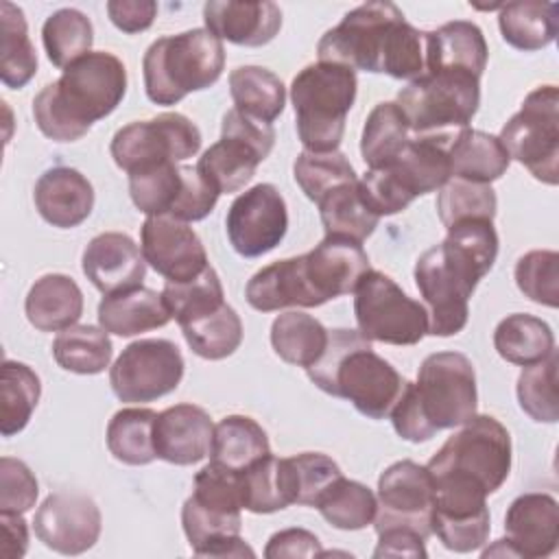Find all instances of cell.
<instances>
[{"label":"cell","instance_id":"1","mask_svg":"<svg viewBox=\"0 0 559 559\" xmlns=\"http://www.w3.org/2000/svg\"><path fill=\"white\" fill-rule=\"evenodd\" d=\"M498 258V234L489 218H467L448 227L443 242L415 262V284L428 312V334L454 336L467 325L469 297Z\"/></svg>","mask_w":559,"mask_h":559},{"label":"cell","instance_id":"2","mask_svg":"<svg viewBox=\"0 0 559 559\" xmlns=\"http://www.w3.org/2000/svg\"><path fill=\"white\" fill-rule=\"evenodd\" d=\"M319 61L341 63L393 79H417L426 68L424 31L404 20L393 2H365L330 28L317 44Z\"/></svg>","mask_w":559,"mask_h":559},{"label":"cell","instance_id":"3","mask_svg":"<svg viewBox=\"0 0 559 559\" xmlns=\"http://www.w3.org/2000/svg\"><path fill=\"white\" fill-rule=\"evenodd\" d=\"M127 92L124 63L105 50L87 52L70 63L59 81L48 83L33 98L39 131L55 142H74L92 124L109 116Z\"/></svg>","mask_w":559,"mask_h":559},{"label":"cell","instance_id":"4","mask_svg":"<svg viewBox=\"0 0 559 559\" xmlns=\"http://www.w3.org/2000/svg\"><path fill=\"white\" fill-rule=\"evenodd\" d=\"M476 404V373L469 358L459 352H437L424 358L417 382L406 380L389 417L402 439L421 443L439 430L472 419Z\"/></svg>","mask_w":559,"mask_h":559},{"label":"cell","instance_id":"5","mask_svg":"<svg viewBox=\"0 0 559 559\" xmlns=\"http://www.w3.org/2000/svg\"><path fill=\"white\" fill-rule=\"evenodd\" d=\"M306 371L321 391L352 402L369 419L389 417L406 384L397 369L373 352L371 341L347 328L328 330L323 354Z\"/></svg>","mask_w":559,"mask_h":559},{"label":"cell","instance_id":"6","mask_svg":"<svg viewBox=\"0 0 559 559\" xmlns=\"http://www.w3.org/2000/svg\"><path fill=\"white\" fill-rule=\"evenodd\" d=\"M435 493L463 500H487L511 472L509 430L491 415H474L428 461Z\"/></svg>","mask_w":559,"mask_h":559},{"label":"cell","instance_id":"7","mask_svg":"<svg viewBox=\"0 0 559 559\" xmlns=\"http://www.w3.org/2000/svg\"><path fill=\"white\" fill-rule=\"evenodd\" d=\"M240 472L210 461L194 476L192 496L181 507L183 533L197 557H253L240 537Z\"/></svg>","mask_w":559,"mask_h":559},{"label":"cell","instance_id":"8","mask_svg":"<svg viewBox=\"0 0 559 559\" xmlns=\"http://www.w3.org/2000/svg\"><path fill=\"white\" fill-rule=\"evenodd\" d=\"M225 68L223 41L207 28L155 39L142 59L144 90L155 105H177L214 85Z\"/></svg>","mask_w":559,"mask_h":559},{"label":"cell","instance_id":"9","mask_svg":"<svg viewBox=\"0 0 559 559\" xmlns=\"http://www.w3.org/2000/svg\"><path fill=\"white\" fill-rule=\"evenodd\" d=\"M356 72L341 63H310L290 85L297 135L306 151H336L356 98Z\"/></svg>","mask_w":559,"mask_h":559},{"label":"cell","instance_id":"10","mask_svg":"<svg viewBox=\"0 0 559 559\" xmlns=\"http://www.w3.org/2000/svg\"><path fill=\"white\" fill-rule=\"evenodd\" d=\"M445 138H411L400 155L382 166L369 168L360 183L365 203L373 214L391 216L406 210L417 197L439 190L450 175Z\"/></svg>","mask_w":559,"mask_h":559},{"label":"cell","instance_id":"11","mask_svg":"<svg viewBox=\"0 0 559 559\" xmlns=\"http://www.w3.org/2000/svg\"><path fill=\"white\" fill-rule=\"evenodd\" d=\"M480 105V79L459 70H432L397 92V107L419 138L454 135L472 122Z\"/></svg>","mask_w":559,"mask_h":559},{"label":"cell","instance_id":"12","mask_svg":"<svg viewBox=\"0 0 559 559\" xmlns=\"http://www.w3.org/2000/svg\"><path fill=\"white\" fill-rule=\"evenodd\" d=\"M498 140L509 157L548 186L559 181V90L539 85L522 103V109L509 118Z\"/></svg>","mask_w":559,"mask_h":559},{"label":"cell","instance_id":"13","mask_svg":"<svg viewBox=\"0 0 559 559\" xmlns=\"http://www.w3.org/2000/svg\"><path fill=\"white\" fill-rule=\"evenodd\" d=\"M358 332L367 341L417 345L428 334L426 308L411 299L389 275L369 269L354 290Z\"/></svg>","mask_w":559,"mask_h":559},{"label":"cell","instance_id":"14","mask_svg":"<svg viewBox=\"0 0 559 559\" xmlns=\"http://www.w3.org/2000/svg\"><path fill=\"white\" fill-rule=\"evenodd\" d=\"M273 144V124L229 109L223 116L221 140L199 157L197 170L218 194L238 192L253 179L258 164L269 157Z\"/></svg>","mask_w":559,"mask_h":559},{"label":"cell","instance_id":"15","mask_svg":"<svg viewBox=\"0 0 559 559\" xmlns=\"http://www.w3.org/2000/svg\"><path fill=\"white\" fill-rule=\"evenodd\" d=\"M201 131L183 114L168 111L138 120L116 131L111 157L124 173H135L162 162H183L199 153Z\"/></svg>","mask_w":559,"mask_h":559},{"label":"cell","instance_id":"16","mask_svg":"<svg viewBox=\"0 0 559 559\" xmlns=\"http://www.w3.org/2000/svg\"><path fill=\"white\" fill-rule=\"evenodd\" d=\"M183 356L168 338L129 343L109 369V384L120 402L144 404L173 393L183 378Z\"/></svg>","mask_w":559,"mask_h":559},{"label":"cell","instance_id":"17","mask_svg":"<svg viewBox=\"0 0 559 559\" xmlns=\"http://www.w3.org/2000/svg\"><path fill=\"white\" fill-rule=\"evenodd\" d=\"M432 509L435 480L426 465L404 459L380 474L376 533L406 528L428 539L432 535Z\"/></svg>","mask_w":559,"mask_h":559},{"label":"cell","instance_id":"18","mask_svg":"<svg viewBox=\"0 0 559 559\" xmlns=\"http://www.w3.org/2000/svg\"><path fill=\"white\" fill-rule=\"evenodd\" d=\"M227 238L242 258H260L273 251L286 236L288 212L273 183H258L234 199L225 216Z\"/></svg>","mask_w":559,"mask_h":559},{"label":"cell","instance_id":"19","mask_svg":"<svg viewBox=\"0 0 559 559\" xmlns=\"http://www.w3.org/2000/svg\"><path fill=\"white\" fill-rule=\"evenodd\" d=\"M103 518L96 502L76 491H55L35 511L33 528L37 539L55 552L81 555L100 535Z\"/></svg>","mask_w":559,"mask_h":559},{"label":"cell","instance_id":"20","mask_svg":"<svg viewBox=\"0 0 559 559\" xmlns=\"http://www.w3.org/2000/svg\"><path fill=\"white\" fill-rule=\"evenodd\" d=\"M504 539L483 550V557L511 555V557H550L559 544V504L550 493H522L504 515Z\"/></svg>","mask_w":559,"mask_h":559},{"label":"cell","instance_id":"21","mask_svg":"<svg viewBox=\"0 0 559 559\" xmlns=\"http://www.w3.org/2000/svg\"><path fill=\"white\" fill-rule=\"evenodd\" d=\"M142 255L166 282H188L201 275L207 264V253L197 231L168 214L146 216L142 231Z\"/></svg>","mask_w":559,"mask_h":559},{"label":"cell","instance_id":"22","mask_svg":"<svg viewBox=\"0 0 559 559\" xmlns=\"http://www.w3.org/2000/svg\"><path fill=\"white\" fill-rule=\"evenodd\" d=\"M301 258L306 280L317 299V306L354 293L360 277L371 269L362 242L338 236H325L312 251L304 253Z\"/></svg>","mask_w":559,"mask_h":559},{"label":"cell","instance_id":"23","mask_svg":"<svg viewBox=\"0 0 559 559\" xmlns=\"http://www.w3.org/2000/svg\"><path fill=\"white\" fill-rule=\"evenodd\" d=\"M83 273L103 295L142 286L146 260L131 236L105 231L94 236L83 251Z\"/></svg>","mask_w":559,"mask_h":559},{"label":"cell","instance_id":"24","mask_svg":"<svg viewBox=\"0 0 559 559\" xmlns=\"http://www.w3.org/2000/svg\"><path fill=\"white\" fill-rule=\"evenodd\" d=\"M214 424L194 404H175L157 413L153 443L157 459L173 465H194L210 454Z\"/></svg>","mask_w":559,"mask_h":559},{"label":"cell","instance_id":"25","mask_svg":"<svg viewBox=\"0 0 559 559\" xmlns=\"http://www.w3.org/2000/svg\"><path fill=\"white\" fill-rule=\"evenodd\" d=\"M205 28L221 41L258 48L269 44L282 28V11L275 2L210 0L203 4Z\"/></svg>","mask_w":559,"mask_h":559},{"label":"cell","instance_id":"26","mask_svg":"<svg viewBox=\"0 0 559 559\" xmlns=\"http://www.w3.org/2000/svg\"><path fill=\"white\" fill-rule=\"evenodd\" d=\"M33 201L39 216L52 227L81 225L94 207V188L85 175L70 166H55L39 175Z\"/></svg>","mask_w":559,"mask_h":559},{"label":"cell","instance_id":"27","mask_svg":"<svg viewBox=\"0 0 559 559\" xmlns=\"http://www.w3.org/2000/svg\"><path fill=\"white\" fill-rule=\"evenodd\" d=\"M426 70H459L483 76L487 66V41L474 22L454 20L437 31H424Z\"/></svg>","mask_w":559,"mask_h":559},{"label":"cell","instance_id":"28","mask_svg":"<svg viewBox=\"0 0 559 559\" xmlns=\"http://www.w3.org/2000/svg\"><path fill=\"white\" fill-rule=\"evenodd\" d=\"M247 304L260 312H273L280 308H317L314 295L308 286L304 258L277 260L260 269L245 288Z\"/></svg>","mask_w":559,"mask_h":559},{"label":"cell","instance_id":"29","mask_svg":"<svg viewBox=\"0 0 559 559\" xmlns=\"http://www.w3.org/2000/svg\"><path fill=\"white\" fill-rule=\"evenodd\" d=\"M24 310L31 325L39 332H61L81 319L83 293L70 275L48 273L31 286Z\"/></svg>","mask_w":559,"mask_h":559},{"label":"cell","instance_id":"30","mask_svg":"<svg viewBox=\"0 0 559 559\" xmlns=\"http://www.w3.org/2000/svg\"><path fill=\"white\" fill-rule=\"evenodd\" d=\"M170 319L162 293L144 286L105 295L98 304L100 328L116 336H135L140 332L164 328Z\"/></svg>","mask_w":559,"mask_h":559},{"label":"cell","instance_id":"31","mask_svg":"<svg viewBox=\"0 0 559 559\" xmlns=\"http://www.w3.org/2000/svg\"><path fill=\"white\" fill-rule=\"evenodd\" d=\"M448 159L452 177L474 183H491L500 179L511 164L498 135L469 127L454 135L448 146Z\"/></svg>","mask_w":559,"mask_h":559},{"label":"cell","instance_id":"32","mask_svg":"<svg viewBox=\"0 0 559 559\" xmlns=\"http://www.w3.org/2000/svg\"><path fill=\"white\" fill-rule=\"evenodd\" d=\"M271 454L264 428L247 415H227L214 426L210 461L242 472L262 456Z\"/></svg>","mask_w":559,"mask_h":559},{"label":"cell","instance_id":"33","mask_svg":"<svg viewBox=\"0 0 559 559\" xmlns=\"http://www.w3.org/2000/svg\"><path fill=\"white\" fill-rule=\"evenodd\" d=\"M498 26L502 39L524 52L542 50L555 41L559 17L555 2H509L500 7Z\"/></svg>","mask_w":559,"mask_h":559},{"label":"cell","instance_id":"34","mask_svg":"<svg viewBox=\"0 0 559 559\" xmlns=\"http://www.w3.org/2000/svg\"><path fill=\"white\" fill-rule=\"evenodd\" d=\"M493 347L507 362L528 367L555 352V334L539 317L515 312L496 325Z\"/></svg>","mask_w":559,"mask_h":559},{"label":"cell","instance_id":"35","mask_svg":"<svg viewBox=\"0 0 559 559\" xmlns=\"http://www.w3.org/2000/svg\"><path fill=\"white\" fill-rule=\"evenodd\" d=\"M234 109L271 124L286 105V90L277 74L260 66H240L229 72Z\"/></svg>","mask_w":559,"mask_h":559},{"label":"cell","instance_id":"36","mask_svg":"<svg viewBox=\"0 0 559 559\" xmlns=\"http://www.w3.org/2000/svg\"><path fill=\"white\" fill-rule=\"evenodd\" d=\"M317 207L321 214L325 236H338L362 242L373 234V229L380 223V216L373 214L365 203L358 179L328 192L317 203Z\"/></svg>","mask_w":559,"mask_h":559},{"label":"cell","instance_id":"37","mask_svg":"<svg viewBox=\"0 0 559 559\" xmlns=\"http://www.w3.org/2000/svg\"><path fill=\"white\" fill-rule=\"evenodd\" d=\"M242 509L251 513H275L293 502V487L286 459L262 456L240 472Z\"/></svg>","mask_w":559,"mask_h":559},{"label":"cell","instance_id":"38","mask_svg":"<svg viewBox=\"0 0 559 559\" xmlns=\"http://www.w3.org/2000/svg\"><path fill=\"white\" fill-rule=\"evenodd\" d=\"M0 79L7 87H24L37 72V55L24 13L13 2H0Z\"/></svg>","mask_w":559,"mask_h":559},{"label":"cell","instance_id":"39","mask_svg":"<svg viewBox=\"0 0 559 559\" xmlns=\"http://www.w3.org/2000/svg\"><path fill=\"white\" fill-rule=\"evenodd\" d=\"M489 507L437 502L432 509V533L448 550L472 552L487 544L489 537Z\"/></svg>","mask_w":559,"mask_h":559},{"label":"cell","instance_id":"40","mask_svg":"<svg viewBox=\"0 0 559 559\" xmlns=\"http://www.w3.org/2000/svg\"><path fill=\"white\" fill-rule=\"evenodd\" d=\"M271 345L275 354L297 367H310L328 345V330L306 312H284L271 325Z\"/></svg>","mask_w":559,"mask_h":559},{"label":"cell","instance_id":"41","mask_svg":"<svg viewBox=\"0 0 559 559\" xmlns=\"http://www.w3.org/2000/svg\"><path fill=\"white\" fill-rule=\"evenodd\" d=\"M411 140V127L397 103H378L362 127L360 155L369 168L391 164Z\"/></svg>","mask_w":559,"mask_h":559},{"label":"cell","instance_id":"42","mask_svg":"<svg viewBox=\"0 0 559 559\" xmlns=\"http://www.w3.org/2000/svg\"><path fill=\"white\" fill-rule=\"evenodd\" d=\"M39 376L24 362L4 360L0 376V432L13 437L22 432L39 402Z\"/></svg>","mask_w":559,"mask_h":559},{"label":"cell","instance_id":"43","mask_svg":"<svg viewBox=\"0 0 559 559\" xmlns=\"http://www.w3.org/2000/svg\"><path fill=\"white\" fill-rule=\"evenodd\" d=\"M186 188V166L162 162L129 175V194L133 205L146 216L173 214Z\"/></svg>","mask_w":559,"mask_h":559},{"label":"cell","instance_id":"44","mask_svg":"<svg viewBox=\"0 0 559 559\" xmlns=\"http://www.w3.org/2000/svg\"><path fill=\"white\" fill-rule=\"evenodd\" d=\"M114 347L103 328L72 325L57 334L52 341V356L66 371L94 376L109 367Z\"/></svg>","mask_w":559,"mask_h":559},{"label":"cell","instance_id":"45","mask_svg":"<svg viewBox=\"0 0 559 559\" xmlns=\"http://www.w3.org/2000/svg\"><path fill=\"white\" fill-rule=\"evenodd\" d=\"M157 413L151 408H122L107 424V448L127 465H146L157 459L153 426Z\"/></svg>","mask_w":559,"mask_h":559},{"label":"cell","instance_id":"46","mask_svg":"<svg viewBox=\"0 0 559 559\" xmlns=\"http://www.w3.org/2000/svg\"><path fill=\"white\" fill-rule=\"evenodd\" d=\"M181 332L190 349L207 360L227 358L242 343V321L227 304L183 323Z\"/></svg>","mask_w":559,"mask_h":559},{"label":"cell","instance_id":"47","mask_svg":"<svg viewBox=\"0 0 559 559\" xmlns=\"http://www.w3.org/2000/svg\"><path fill=\"white\" fill-rule=\"evenodd\" d=\"M317 509L323 520L334 528L360 531L373 522L378 511V498L367 485L341 476L319 498Z\"/></svg>","mask_w":559,"mask_h":559},{"label":"cell","instance_id":"48","mask_svg":"<svg viewBox=\"0 0 559 559\" xmlns=\"http://www.w3.org/2000/svg\"><path fill=\"white\" fill-rule=\"evenodd\" d=\"M41 41L50 63L66 70L90 52L94 44V26L79 9H59L46 17Z\"/></svg>","mask_w":559,"mask_h":559},{"label":"cell","instance_id":"49","mask_svg":"<svg viewBox=\"0 0 559 559\" xmlns=\"http://www.w3.org/2000/svg\"><path fill=\"white\" fill-rule=\"evenodd\" d=\"M293 177L304 194L319 203L334 188L356 181L354 166L341 151H301L293 166Z\"/></svg>","mask_w":559,"mask_h":559},{"label":"cell","instance_id":"50","mask_svg":"<svg viewBox=\"0 0 559 559\" xmlns=\"http://www.w3.org/2000/svg\"><path fill=\"white\" fill-rule=\"evenodd\" d=\"M164 304L170 310V317L183 325L197 317H203L225 304L223 284L218 273L207 266L201 275L188 282H166L162 290Z\"/></svg>","mask_w":559,"mask_h":559},{"label":"cell","instance_id":"51","mask_svg":"<svg viewBox=\"0 0 559 559\" xmlns=\"http://www.w3.org/2000/svg\"><path fill=\"white\" fill-rule=\"evenodd\" d=\"M557 362V352H552L544 360L524 367L518 378L520 408L535 421L555 424L559 419Z\"/></svg>","mask_w":559,"mask_h":559},{"label":"cell","instance_id":"52","mask_svg":"<svg viewBox=\"0 0 559 559\" xmlns=\"http://www.w3.org/2000/svg\"><path fill=\"white\" fill-rule=\"evenodd\" d=\"M498 207L496 192L489 183H474L465 179L450 177L437 194V214L445 229L459 221L467 218H489L493 221Z\"/></svg>","mask_w":559,"mask_h":559},{"label":"cell","instance_id":"53","mask_svg":"<svg viewBox=\"0 0 559 559\" xmlns=\"http://www.w3.org/2000/svg\"><path fill=\"white\" fill-rule=\"evenodd\" d=\"M515 284L535 304L559 306V253L550 249H533L515 264Z\"/></svg>","mask_w":559,"mask_h":559},{"label":"cell","instance_id":"54","mask_svg":"<svg viewBox=\"0 0 559 559\" xmlns=\"http://www.w3.org/2000/svg\"><path fill=\"white\" fill-rule=\"evenodd\" d=\"M290 487H293V502L317 507L319 498L328 491V487L343 476L336 461L321 452H301L286 459Z\"/></svg>","mask_w":559,"mask_h":559},{"label":"cell","instance_id":"55","mask_svg":"<svg viewBox=\"0 0 559 559\" xmlns=\"http://www.w3.org/2000/svg\"><path fill=\"white\" fill-rule=\"evenodd\" d=\"M39 485L28 465L20 459H0V513H26L35 507Z\"/></svg>","mask_w":559,"mask_h":559},{"label":"cell","instance_id":"56","mask_svg":"<svg viewBox=\"0 0 559 559\" xmlns=\"http://www.w3.org/2000/svg\"><path fill=\"white\" fill-rule=\"evenodd\" d=\"M321 542L314 533L306 528H284L271 535L264 557L282 559V557H321Z\"/></svg>","mask_w":559,"mask_h":559},{"label":"cell","instance_id":"57","mask_svg":"<svg viewBox=\"0 0 559 559\" xmlns=\"http://www.w3.org/2000/svg\"><path fill=\"white\" fill-rule=\"evenodd\" d=\"M107 15L116 28L133 35L146 31L153 24L157 4L153 0H109Z\"/></svg>","mask_w":559,"mask_h":559},{"label":"cell","instance_id":"58","mask_svg":"<svg viewBox=\"0 0 559 559\" xmlns=\"http://www.w3.org/2000/svg\"><path fill=\"white\" fill-rule=\"evenodd\" d=\"M424 537L406 528H391L378 533V546L373 557H426Z\"/></svg>","mask_w":559,"mask_h":559},{"label":"cell","instance_id":"59","mask_svg":"<svg viewBox=\"0 0 559 559\" xmlns=\"http://www.w3.org/2000/svg\"><path fill=\"white\" fill-rule=\"evenodd\" d=\"M2 526V555L7 559H20L28 548V528L22 513H0Z\"/></svg>","mask_w":559,"mask_h":559}]
</instances>
